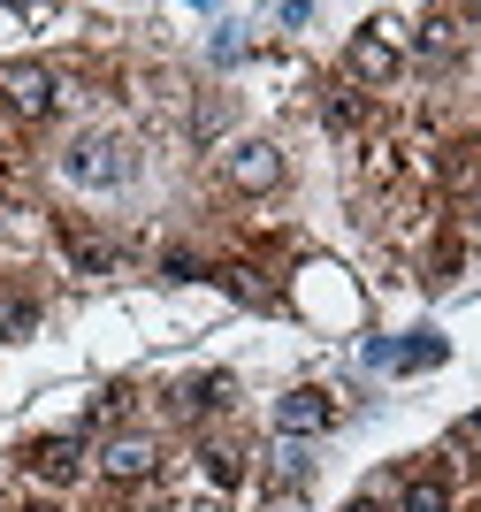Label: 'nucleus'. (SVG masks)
Instances as JSON below:
<instances>
[{
    "label": "nucleus",
    "instance_id": "9b49d317",
    "mask_svg": "<svg viewBox=\"0 0 481 512\" xmlns=\"http://www.w3.org/2000/svg\"><path fill=\"white\" fill-rule=\"evenodd\" d=\"M39 329V306L16 299V291H0V337H31Z\"/></svg>",
    "mask_w": 481,
    "mask_h": 512
},
{
    "label": "nucleus",
    "instance_id": "6e6552de",
    "mask_svg": "<svg viewBox=\"0 0 481 512\" xmlns=\"http://www.w3.org/2000/svg\"><path fill=\"white\" fill-rule=\"evenodd\" d=\"M329 421H336V406L321 398V390H291V398L275 406V428H283V436H321Z\"/></svg>",
    "mask_w": 481,
    "mask_h": 512
},
{
    "label": "nucleus",
    "instance_id": "2eb2a0df",
    "mask_svg": "<svg viewBox=\"0 0 481 512\" xmlns=\"http://www.w3.org/2000/svg\"><path fill=\"white\" fill-rule=\"evenodd\" d=\"M199 459H207V482H214V490H230V482H237V451H230V444L199 451Z\"/></svg>",
    "mask_w": 481,
    "mask_h": 512
},
{
    "label": "nucleus",
    "instance_id": "1a4fd4ad",
    "mask_svg": "<svg viewBox=\"0 0 481 512\" xmlns=\"http://www.w3.org/2000/svg\"><path fill=\"white\" fill-rule=\"evenodd\" d=\"M398 512H451V490H443L436 474H413L398 490Z\"/></svg>",
    "mask_w": 481,
    "mask_h": 512
},
{
    "label": "nucleus",
    "instance_id": "39448f33",
    "mask_svg": "<svg viewBox=\"0 0 481 512\" xmlns=\"http://www.w3.org/2000/svg\"><path fill=\"white\" fill-rule=\"evenodd\" d=\"M23 467L39 474L46 490H69V482L84 474V444H77V436H39V444L23 451Z\"/></svg>",
    "mask_w": 481,
    "mask_h": 512
},
{
    "label": "nucleus",
    "instance_id": "7ed1b4c3",
    "mask_svg": "<svg viewBox=\"0 0 481 512\" xmlns=\"http://www.w3.org/2000/svg\"><path fill=\"white\" fill-rule=\"evenodd\" d=\"M0 107H8V115H23V123L54 115V69H39V62H8V69H0Z\"/></svg>",
    "mask_w": 481,
    "mask_h": 512
},
{
    "label": "nucleus",
    "instance_id": "4468645a",
    "mask_svg": "<svg viewBox=\"0 0 481 512\" xmlns=\"http://www.w3.org/2000/svg\"><path fill=\"white\" fill-rule=\"evenodd\" d=\"M69 260H77L84 276H100V268H107V245H100V237H84V230H69Z\"/></svg>",
    "mask_w": 481,
    "mask_h": 512
},
{
    "label": "nucleus",
    "instance_id": "20e7f679",
    "mask_svg": "<svg viewBox=\"0 0 481 512\" xmlns=\"http://www.w3.org/2000/svg\"><path fill=\"white\" fill-rule=\"evenodd\" d=\"M222 176H230V192H275L283 184V146H268V138H245V146H230V161H222Z\"/></svg>",
    "mask_w": 481,
    "mask_h": 512
},
{
    "label": "nucleus",
    "instance_id": "f257e3e1",
    "mask_svg": "<svg viewBox=\"0 0 481 512\" xmlns=\"http://www.w3.org/2000/svg\"><path fill=\"white\" fill-rule=\"evenodd\" d=\"M62 169H69V184H84V192H115L130 176V153H123V138H77Z\"/></svg>",
    "mask_w": 481,
    "mask_h": 512
},
{
    "label": "nucleus",
    "instance_id": "f8f14e48",
    "mask_svg": "<svg viewBox=\"0 0 481 512\" xmlns=\"http://www.w3.org/2000/svg\"><path fill=\"white\" fill-rule=\"evenodd\" d=\"M222 283H230V291H237L245 306H275V291H268L260 276H252V268H222Z\"/></svg>",
    "mask_w": 481,
    "mask_h": 512
},
{
    "label": "nucleus",
    "instance_id": "ddd939ff",
    "mask_svg": "<svg viewBox=\"0 0 481 512\" xmlns=\"http://www.w3.org/2000/svg\"><path fill=\"white\" fill-rule=\"evenodd\" d=\"M451 39H459V23H451V16H420V54H443V46H451Z\"/></svg>",
    "mask_w": 481,
    "mask_h": 512
},
{
    "label": "nucleus",
    "instance_id": "423d86ee",
    "mask_svg": "<svg viewBox=\"0 0 481 512\" xmlns=\"http://www.w3.org/2000/svg\"><path fill=\"white\" fill-rule=\"evenodd\" d=\"M153 467H161V444H153V436H107L100 444L107 482H153Z\"/></svg>",
    "mask_w": 481,
    "mask_h": 512
},
{
    "label": "nucleus",
    "instance_id": "f3484780",
    "mask_svg": "<svg viewBox=\"0 0 481 512\" xmlns=\"http://www.w3.org/2000/svg\"><path fill=\"white\" fill-rule=\"evenodd\" d=\"M176 512H222V497H184Z\"/></svg>",
    "mask_w": 481,
    "mask_h": 512
},
{
    "label": "nucleus",
    "instance_id": "6ab92c4d",
    "mask_svg": "<svg viewBox=\"0 0 481 512\" xmlns=\"http://www.w3.org/2000/svg\"><path fill=\"white\" fill-rule=\"evenodd\" d=\"M352 512H375V505H367V497H359V505H352Z\"/></svg>",
    "mask_w": 481,
    "mask_h": 512
},
{
    "label": "nucleus",
    "instance_id": "9d476101",
    "mask_svg": "<svg viewBox=\"0 0 481 512\" xmlns=\"http://www.w3.org/2000/svg\"><path fill=\"white\" fill-rule=\"evenodd\" d=\"M222 406H230V375H199L184 390V413H222Z\"/></svg>",
    "mask_w": 481,
    "mask_h": 512
},
{
    "label": "nucleus",
    "instance_id": "f03ea898",
    "mask_svg": "<svg viewBox=\"0 0 481 512\" xmlns=\"http://www.w3.org/2000/svg\"><path fill=\"white\" fill-rule=\"evenodd\" d=\"M344 69H352L359 85H390V77L405 69V46L390 39V23H367V31L344 46Z\"/></svg>",
    "mask_w": 481,
    "mask_h": 512
},
{
    "label": "nucleus",
    "instance_id": "0eeeda50",
    "mask_svg": "<svg viewBox=\"0 0 481 512\" xmlns=\"http://www.w3.org/2000/svg\"><path fill=\"white\" fill-rule=\"evenodd\" d=\"M39 237H46V222H39V207H31V199H0V260L39 253Z\"/></svg>",
    "mask_w": 481,
    "mask_h": 512
},
{
    "label": "nucleus",
    "instance_id": "a211bd4d",
    "mask_svg": "<svg viewBox=\"0 0 481 512\" xmlns=\"http://www.w3.org/2000/svg\"><path fill=\"white\" fill-rule=\"evenodd\" d=\"M16 512H54V505H16Z\"/></svg>",
    "mask_w": 481,
    "mask_h": 512
},
{
    "label": "nucleus",
    "instance_id": "dca6fc26",
    "mask_svg": "<svg viewBox=\"0 0 481 512\" xmlns=\"http://www.w3.org/2000/svg\"><path fill=\"white\" fill-rule=\"evenodd\" d=\"M321 115H329V130H352V123H359V100H352V92H336Z\"/></svg>",
    "mask_w": 481,
    "mask_h": 512
}]
</instances>
